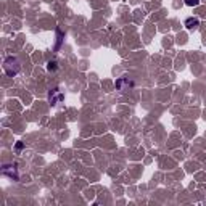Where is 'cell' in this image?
Instances as JSON below:
<instances>
[{"label":"cell","mask_w":206,"mask_h":206,"mask_svg":"<svg viewBox=\"0 0 206 206\" xmlns=\"http://www.w3.org/2000/svg\"><path fill=\"white\" fill-rule=\"evenodd\" d=\"M185 26H187L188 29L197 27V26H198V19H187V21H185Z\"/></svg>","instance_id":"obj_1"},{"label":"cell","mask_w":206,"mask_h":206,"mask_svg":"<svg viewBox=\"0 0 206 206\" xmlns=\"http://www.w3.org/2000/svg\"><path fill=\"white\" fill-rule=\"evenodd\" d=\"M185 3H187L188 7H195V5H198L200 2H198V0H185Z\"/></svg>","instance_id":"obj_2"}]
</instances>
